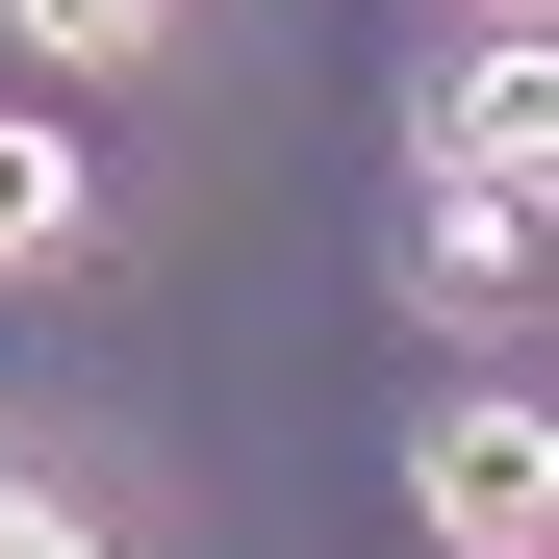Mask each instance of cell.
<instances>
[{"mask_svg": "<svg viewBox=\"0 0 559 559\" xmlns=\"http://www.w3.org/2000/svg\"><path fill=\"white\" fill-rule=\"evenodd\" d=\"M484 26H534V0H484Z\"/></svg>", "mask_w": 559, "mask_h": 559, "instance_id": "cell-6", "label": "cell"}, {"mask_svg": "<svg viewBox=\"0 0 559 559\" xmlns=\"http://www.w3.org/2000/svg\"><path fill=\"white\" fill-rule=\"evenodd\" d=\"M407 509H432L457 559H534V534H559V432H534L509 382H457V407L407 432Z\"/></svg>", "mask_w": 559, "mask_h": 559, "instance_id": "cell-1", "label": "cell"}, {"mask_svg": "<svg viewBox=\"0 0 559 559\" xmlns=\"http://www.w3.org/2000/svg\"><path fill=\"white\" fill-rule=\"evenodd\" d=\"M0 26H26V76H153L178 0H0Z\"/></svg>", "mask_w": 559, "mask_h": 559, "instance_id": "cell-4", "label": "cell"}, {"mask_svg": "<svg viewBox=\"0 0 559 559\" xmlns=\"http://www.w3.org/2000/svg\"><path fill=\"white\" fill-rule=\"evenodd\" d=\"M0 559H103V534H76V509H51V484H0Z\"/></svg>", "mask_w": 559, "mask_h": 559, "instance_id": "cell-5", "label": "cell"}, {"mask_svg": "<svg viewBox=\"0 0 559 559\" xmlns=\"http://www.w3.org/2000/svg\"><path fill=\"white\" fill-rule=\"evenodd\" d=\"M432 178H559V76H534V26H509V51L432 103Z\"/></svg>", "mask_w": 559, "mask_h": 559, "instance_id": "cell-3", "label": "cell"}, {"mask_svg": "<svg viewBox=\"0 0 559 559\" xmlns=\"http://www.w3.org/2000/svg\"><path fill=\"white\" fill-rule=\"evenodd\" d=\"M76 229H103L76 128H51V103H0V280H76Z\"/></svg>", "mask_w": 559, "mask_h": 559, "instance_id": "cell-2", "label": "cell"}]
</instances>
